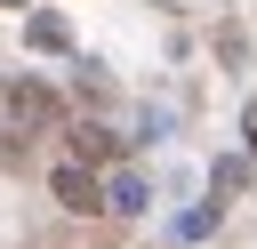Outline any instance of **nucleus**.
<instances>
[{
    "mask_svg": "<svg viewBox=\"0 0 257 249\" xmlns=\"http://www.w3.org/2000/svg\"><path fill=\"white\" fill-rule=\"evenodd\" d=\"M56 120V96L40 88V80H8L0 88V137H32V129H48Z\"/></svg>",
    "mask_w": 257,
    "mask_h": 249,
    "instance_id": "1",
    "label": "nucleus"
},
{
    "mask_svg": "<svg viewBox=\"0 0 257 249\" xmlns=\"http://www.w3.org/2000/svg\"><path fill=\"white\" fill-rule=\"evenodd\" d=\"M48 193H56V201H64L72 217H88V209H104V185H96V169H88V161H64V169L48 177Z\"/></svg>",
    "mask_w": 257,
    "mask_h": 249,
    "instance_id": "2",
    "label": "nucleus"
},
{
    "mask_svg": "<svg viewBox=\"0 0 257 249\" xmlns=\"http://www.w3.org/2000/svg\"><path fill=\"white\" fill-rule=\"evenodd\" d=\"M112 153H120V137H112V129H96V120H88V129H72V161H88V169H104Z\"/></svg>",
    "mask_w": 257,
    "mask_h": 249,
    "instance_id": "3",
    "label": "nucleus"
},
{
    "mask_svg": "<svg viewBox=\"0 0 257 249\" xmlns=\"http://www.w3.org/2000/svg\"><path fill=\"white\" fill-rule=\"evenodd\" d=\"M104 209H112V217H137V209H145V177H128V169H120V177L104 185Z\"/></svg>",
    "mask_w": 257,
    "mask_h": 249,
    "instance_id": "4",
    "label": "nucleus"
},
{
    "mask_svg": "<svg viewBox=\"0 0 257 249\" xmlns=\"http://www.w3.org/2000/svg\"><path fill=\"white\" fill-rule=\"evenodd\" d=\"M24 40L56 56V48H72V24H64V16H32V24H24Z\"/></svg>",
    "mask_w": 257,
    "mask_h": 249,
    "instance_id": "5",
    "label": "nucleus"
},
{
    "mask_svg": "<svg viewBox=\"0 0 257 249\" xmlns=\"http://www.w3.org/2000/svg\"><path fill=\"white\" fill-rule=\"evenodd\" d=\"M209 225H217V201H209V209H193V217H177V241H201Z\"/></svg>",
    "mask_w": 257,
    "mask_h": 249,
    "instance_id": "6",
    "label": "nucleus"
}]
</instances>
